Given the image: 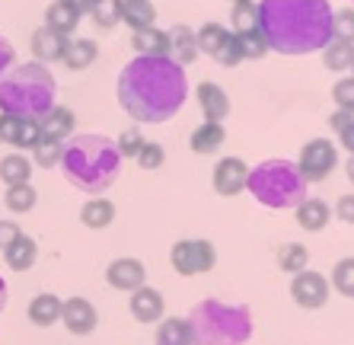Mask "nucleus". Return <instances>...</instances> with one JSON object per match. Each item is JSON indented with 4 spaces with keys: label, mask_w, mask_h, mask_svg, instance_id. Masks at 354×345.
Segmentation results:
<instances>
[{
    "label": "nucleus",
    "mask_w": 354,
    "mask_h": 345,
    "mask_svg": "<svg viewBox=\"0 0 354 345\" xmlns=\"http://www.w3.org/2000/svg\"><path fill=\"white\" fill-rule=\"evenodd\" d=\"M169 57H173L176 64L189 67L192 61L198 57V35L195 29H189V26H173V33H169Z\"/></svg>",
    "instance_id": "aec40b11"
},
{
    "label": "nucleus",
    "mask_w": 354,
    "mask_h": 345,
    "mask_svg": "<svg viewBox=\"0 0 354 345\" xmlns=\"http://www.w3.org/2000/svg\"><path fill=\"white\" fill-rule=\"evenodd\" d=\"M131 48L138 51V55H147V57H166L169 55V33L157 29V26L138 29L131 39Z\"/></svg>",
    "instance_id": "b1692460"
},
{
    "label": "nucleus",
    "mask_w": 354,
    "mask_h": 345,
    "mask_svg": "<svg viewBox=\"0 0 354 345\" xmlns=\"http://www.w3.org/2000/svg\"><path fill=\"white\" fill-rule=\"evenodd\" d=\"M233 3H236V0H233Z\"/></svg>",
    "instance_id": "5fc2aeb1"
},
{
    "label": "nucleus",
    "mask_w": 354,
    "mask_h": 345,
    "mask_svg": "<svg viewBox=\"0 0 354 345\" xmlns=\"http://www.w3.org/2000/svg\"><path fill=\"white\" fill-rule=\"evenodd\" d=\"M338 144H342L348 154H354V118L348 125H342V128H338Z\"/></svg>",
    "instance_id": "de8ad7c7"
},
{
    "label": "nucleus",
    "mask_w": 354,
    "mask_h": 345,
    "mask_svg": "<svg viewBox=\"0 0 354 345\" xmlns=\"http://www.w3.org/2000/svg\"><path fill=\"white\" fill-rule=\"evenodd\" d=\"M7 301H10V291H7V278L0 275V313H3V307H7Z\"/></svg>",
    "instance_id": "3c124183"
},
{
    "label": "nucleus",
    "mask_w": 354,
    "mask_h": 345,
    "mask_svg": "<svg viewBox=\"0 0 354 345\" xmlns=\"http://www.w3.org/2000/svg\"><path fill=\"white\" fill-rule=\"evenodd\" d=\"M115 148H118V154H122V160L124 157H138L140 154V148H144V134H140V128H128V132H122L118 134V141H115Z\"/></svg>",
    "instance_id": "a19ab883"
},
{
    "label": "nucleus",
    "mask_w": 354,
    "mask_h": 345,
    "mask_svg": "<svg viewBox=\"0 0 354 345\" xmlns=\"http://www.w3.org/2000/svg\"><path fill=\"white\" fill-rule=\"evenodd\" d=\"M13 57H17V51H13L10 39H3V35H0V77H3L10 67H13Z\"/></svg>",
    "instance_id": "49530a36"
},
{
    "label": "nucleus",
    "mask_w": 354,
    "mask_h": 345,
    "mask_svg": "<svg viewBox=\"0 0 354 345\" xmlns=\"http://www.w3.org/2000/svg\"><path fill=\"white\" fill-rule=\"evenodd\" d=\"M351 45H354V42H351ZM351 71H354V57H351Z\"/></svg>",
    "instance_id": "864d4df0"
},
{
    "label": "nucleus",
    "mask_w": 354,
    "mask_h": 345,
    "mask_svg": "<svg viewBox=\"0 0 354 345\" xmlns=\"http://www.w3.org/2000/svg\"><path fill=\"white\" fill-rule=\"evenodd\" d=\"M246 192L259 205L284 211V208H297L306 198V179L300 166L290 160H265L256 170H249Z\"/></svg>",
    "instance_id": "423d86ee"
},
{
    "label": "nucleus",
    "mask_w": 354,
    "mask_h": 345,
    "mask_svg": "<svg viewBox=\"0 0 354 345\" xmlns=\"http://www.w3.org/2000/svg\"><path fill=\"white\" fill-rule=\"evenodd\" d=\"M128 307H131V317H134V320L144 323V326H153V323H160L166 317L163 294H160L157 288H150V285H140L138 291H131V297H128Z\"/></svg>",
    "instance_id": "4468645a"
},
{
    "label": "nucleus",
    "mask_w": 354,
    "mask_h": 345,
    "mask_svg": "<svg viewBox=\"0 0 354 345\" xmlns=\"http://www.w3.org/2000/svg\"><path fill=\"white\" fill-rule=\"evenodd\" d=\"M67 35L55 33L51 26H39L32 33V55L39 64H55V61H61L67 51Z\"/></svg>",
    "instance_id": "dca6fc26"
},
{
    "label": "nucleus",
    "mask_w": 354,
    "mask_h": 345,
    "mask_svg": "<svg viewBox=\"0 0 354 345\" xmlns=\"http://www.w3.org/2000/svg\"><path fill=\"white\" fill-rule=\"evenodd\" d=\"M332 99H335L338 109L354 115V77H342V80L332 87Z\"/></svg>",
    "instance_id": "79ce46f5"
},
{
    "label": "nucleus",
    "mask_w": 354,
    "mask_h": 345,
    "mask_svg": "<svg viewBox=\"0 0 354 345\" xmlns=\"http://www.w3.org/2000/svg\"><path fill=\"white\" fill-rule=\"evenodd\" d=\"M223 141H227V128H223V122H201L195 132H192L189 148L201 157H211L223 148Z\"/></svg>",
    "instance_id": "a211bd4d"
},
{
    "label": "nucleus",
    "mask_w": 354,
    "mask_h": 345,
    "mask_svg": "<svg viewBox=\"0 0 354 345\" xmlns=\"http://www.w3.org/2000/svg\"><path fill=\"white\" fill-rule=\"evenodd\" d=\"M278 265H281V272L297 275V272H304L310 265V249L304 243H284L278 249Z\"/></svg>",
    "instance_id": "72a5a7b5"
},
{
    "label": "nucleus",
    "mask_w": 354,
    "mask_h": 345,
    "mask_svg": "<svg viewBox=\"0 0 354 345\" xmlns=\"http://www.w3.org/2000/svg\"><path fill=\"white\" fill-rule=\"evenodd\" d=\"M55 99H58V80L48 71V64H39V61L13 64L0 77V112L41 122L58 106Z\"/></svg>",
    "instance_id": "20e7f679"
},
{
    "label": "nucleus",
    "mask_w": 354,
    "mask_h": 345,
    "mask_svg": "<svg viewBox=\"0 0 354 345\" xmlns=\"http://www.w3.org/2000/svg\"><path fill=\"white\" fill-rule=\"evenodd\" d=\"M233 33H246V29H256L259 26V3L256 0H236L233 3Z\"/></svg>",
    "instance_id": "4c0bfd02"
},
{
    "label": "nucleus",
    "mask_w": 354,
    "mask_h": 345,
    "mask_svg": "<svg viewBox=\"0 0 354 345\" xmlns=\"http://www.w3.org/2000/svg\"><path fill=\"white\" fill-rule=\"evenodd\" d=\"M195 345H243L252 339V310L246 304H223L207 297L189 313Z\"/></svg>",
    "instance_id": "39448f33"
},
{
    "label": "nucleus",
    "mask_w": 354,
    "mask_h": 345,
    "mask_svg": "<svg viewBox=\"0 0 354 345\" xmlns=\"http://www.w3.org/2000/svg\"><path fill=\"white\" fill-rule=\"evenodd\" d=\"M96 57H99V45L93 39H71L61 64L67 71H86L90 64H96Z\"/></svg>",
    "instance_id": "393cba45"
},
{
    "label": "nucleus",
    "mask_w": 354,
    "mask_h": 345,
    "mask_svg": "<svg viewBox=\"0 0 354 345\" xmlns=\"http://www.w3.org/2000/svg\"><path fill=\"white\" fill-rule=\"evenodd\" d=\"M86 13L93 17V23L99 29H115L122 23V0H90Z\"/></svg>",
    "instance_id": "473e14b6"
},
{
    "label": "nucleus",
    "mask_w": 354,
    "mask_h": 345,
    "mask_svg": "<svg viewBox=\"0 0 354 345\" xmlns=\"http://www.w3.org/2000/svg\"><path fill=\"white\" fill-rule=\"evenodd\" d=\"M195 99H198V106H201L205 122H223L230 115V96H227V90H223L221 83H211V80L198 83Z\"/></svg>",
    "instance_id": "2eb2a0df"
},
{
    "label": "nucleus",
    "mask_w": 354,
    "mask_h": 345,
    "mask_svg": "<svg viewBox=\"0 0 354 345\" xmlns=\"http://www.w3.org/2000/svg\"><path fill=\"white\" fill-rule=\"evenodd\" d=\"M157 345H195L189 317H163L157 323Z\"/></svg>",
    "instance_id": "4be33fe9"
},
{
    "label": "nucleus",
    "mask_w": 354,
    "mask_h": 345,
    "mask_svg": "<svg viewBox=\"0 0 354 345\" xmlns=\"http://www.w3.org/2000/svg\"><path fill=\"white\" fill-rule=\"evenodd\" d=\"M61 3H67L71 10H77L80 17H86V10H90V0H61Z\"/></svg>",
    "instance_id": "8fccbe9b"
},
{
    "label": "nucleus",
    "mask_w": 354,
    "mask_h": 345,
    "mask_svg": "<svg viewBox=\"0 0 354 345\" xmlns=\"http://www.w3.org/2000/svg\"><path fill=\"white\" fill-rule=\"evenodd\" d=\"M29 160H32V166H41V170H51V166H61V154H64V141L51 138V134L41 132V138L32 144V150H29Z\"/></svg>",
    "instance_id": "cd10ccee"
},
{
    "label": "nucleus",
    "mask_w": 354,
    "mask_h": 345,
    "mask_svg": "<svg viewBox=\"0 0 354 345\" xmlns=\"http://www.w3.org/2000/svg\"><path fill=\"white\" fill-rule=\"evenodd\" d=\"M189 99L185 67L173 57L138 55L118 74V106L140 125L169 122Z\"/></svg>",
    "instance_id": "f257e3e1"
},
{
    "label": "nucleus",
    "mask_w": 354,
    "mask_h": 345,
    "mask_svg": "<svg viewBox=\"0 0 354 345\" xmlns=\"http://www.w3.org/2000/svg\"><path fill=\"white\" fill-rule=\"evenodd\" d=\"M335 35L354 42V7H345L335 13Z\"/></svg>",
    "instance_id": "37998d69"
},
{
    "label": "nucleus",
    "mask_w": 354,
    "mask_h": 345,
    "mask_svg": "<svg viewBox=\"0 0 354 345\" xmlns=\"http://www.w3.org/2000/svg\"><path fill=\"white\" fill-rule=\"evenodd\" d=\"M106 281L115 288V291L131 294L140 285H147V269H144V263L134 259V256H118V259H112V263L106 265Z\"/></svg>",
    "instance_id": "9d476101"
},
{
    "label": "nucleus",
    "mask_w": 354,
    "mask_h": 345,
    "mask_svg": "<svg viewBox=\"0 0 354 345\" xmlns=\"http://www.w3.org/2000/svg\"><path fill=\"white\" fill-rule=\"evenodd\" d=\"M236 39H239V48H243V61H259V57H265L268 55V42H265V35H262V29H246V33H236Z\"/></svg>",
    "instance_id": "f704fd0d"
},
{
    "label": "nucleus",
    "mask_w": 354,
    "mask_h": 345,
    "mask_svg": "<svg viewBox=\"0 0 354 345\" xmlns=\"http://www.w3.org/2000/svg\"><path fill=\"white\" fill-rule=\"evenodd\" d=\"M249 166L243 157H221L214 166V192L223 198H233L239 192H246Z\"/></svg>",
    "instance_id": "9b49d317"
},
{
    "label": "nucleus",
    "mask_w": 354,
    "mask_h": 345,
    "mask_svg": "<svg viewBox=\"0 0 354 345\" xmlns=\"http://www.w3.org/2000/svg\"><path fill=\"white\" fill-rule=\"evenodd\" d=\"M19 233H23V230H19L17 221H0V253H3V249H7Z\"/></svg>",
    "instance_id": "a18cd8bd"
},
{
    "label": "nucleus",
    "mask_w": 354,
    "mask_h": 345,
    "mask_svg": "<svg viewBox=\"0 0 354 345\" xmlns=\"http://www.w3.org/2000/svg\"><path fill=\"white\" fill-rule=\"evenodd\" d=\"M134 160H138L140 170H160L166 163V148L157 144V141H144V148H140V154Z\"/></svg>",
    "instance_id": "ea45409f"
},
{
    "label": "nucleus",
    "mask_w": 354,
    "mask_h": 345,
    "mask_svg": "<svg viewBox=\"0 0 354 345\" xmlns=\"http://www.w3.org/2000/svg\"><path fill=\"white\" fill-rule=\"evenodd\" d=\"M335 218L342 224H354V192L351 195H342L335 202Z\"/></svg>",
    "instance_id": "c03bdc74"
},
{
    "label": "nucleus",
    "mask_w": 354,
    "mask_h": 345,
    "mask_svg": "<svg viewBox=\"0 0 354 345\" xmlns=\"http://www.w3.org/2000/svg\"><path fill=\"white\" fill-rule=\"evenodd\" d=\"M122 23H128L134 33L147 29L157 23V7L150 0H122Z\"/></svg>",
    "instance_id": "c85d7f7f"
},
{
    "label": "nucleus",
    "mask_w": 354,
    "mask_h": 345,
    "mask_svg": "<svg viewBox=\"0 0 354 345\" xmlns=\"http://www.w3.org/2000/svg\"><path fill=\"white\" fill-rule=\"evenodd\" d=\"M351 57H354V45L348 39H338V35H332L326 42V48H322V64L329 71H335V74L351 71Z\"/></svg>",
    "instance_id": "bb28decb"
},
{
    "label": "nucleus",
    "mask_w": 354,
    "mask_h": 345,
    "mask_svg": "<svg viewBox=\"0 0 354 345\" xmlns=\"http://www.w3.org/2000/svg\"><path fill=\"white\" fill-rule=\"evenodd\" d=\"M61 323L71 336H90L99 326V313L86 297H67L61 304Z\"/></svg>",
    "instance_id": "ddd939ff"
},
{
    "label": "nucleus",
    "mask_w": 354,
    "mask_h": 345,
    "mask_svg": "<svg viewBox=\"0 0 354 345\" xmlns=\"http://www.w3.org/2000/svg\"><path fill=\"white\" fill-rule=\"evenodd\" d=\"M332 288L342 297H351L354 301V256H345V259L335 263V269H332Z\"/></svg>",
    "instance_id": "c9c22d12"
},
{
    "label": "nucleus",
    "mask_w": 354,
    "mask_h": 345,
    "mask_svg": "<svg viewBox=\"0 0 354 345\" xmlns=\"http://www.w3.org/2000/svg\"><path fill=\"white\" fill-rule=\"evenodd\" d=\"M39 259V247H35V240L29 233H19L7 249H3V263L10 265L13 272H29Z\"/></svg>",
    "instance_id": "412c9836"
},
{
    "label": "nucleus",
    "mask_w": 354,
    "mask_h": 345,
    "mask_svg": "<svg viewBox=\"0 0 354 345\" xmlns=\"http://www.w3.org/2000/svg\"><path fill=\"white\" fill-rule=\"evenodd\" d=\"M32 179V160L26 154H7L0 160V182L3 186H19Z\"/></svg>",
    "instance_id": "c756f323"
},
{
    "label": "nucleus",
    "mask_w": 354,
    "mask_h": 345,
    "mask_svg": "<svg viewBox=\"0 0 354 345\" xmlns=\"http://www.w3.org/2000/svg\"><path fill=\"white\" fill-rule=\"evenodd\" d=\"M80 13L77 10H71L67 3H61V0H55L48 10H45V26H51L55 33H61V35H71L80 26Z\"/></svg>",
    "instance_id": "7c9ffc66"
},
{
    "label": "nucleus",
    "mask_w": 354,
    "mask_h": 345,
    "mask_svg": "<svg viewBox=\"0 0 354 345\" xmlns=\"http://www.w3.org/2000/svg\"><path fill=\"white\" fill-rule=\"evenodd\" d=\"M41 138V125L32 118L0 112V144H10L17 150H32V144Z\"/></svg>",
    "instance_id": "f8f14e48"
},
{
    "label": "nucleus",
    "mask_w": 354,
    "mask_h": 345,
    "mask_svg": "<svg viewBox=\"0 0 354 345\" xmlns=\"http://www.w3.org/2000/svg\"><path fill=\"white\" fill-rule=\"evenodd\" d=\"M294 211H297V224H300L306 233H319V230H326V224L332 221V208L326 205L322 198H304Z\"/></svg>",
    "instance_id": "6ab92c4d"
},
{
    "label": "nucleus",
    "mask_w": 354,
    "mask_h": 345,
    "mask_svg": "<svg viewBox=\"0 0 354 345\" xmlns=\"http://www.w3.org/2000/svg\"><path fill=\"white\" fill-rule=\"evenodd\" d=\"M214 61L221 67H236L239 61H243V48H239L236 33H227V39L221 42V48L214 51Z\"/></svg>",
    "instance_id": "58836bf2"
},
{
    "label": "nucleus",
    "mask_w": 354,
    "mask_h": 345,
    "mask_svg": "<svg viewBox=\"0 0 354 345\" xmlns=\"http://www.w3.org/2000/svg\"><path fill=\"white\" fill-rule=\"evenodd\" d=\"M169 265L182 278L205 275V272H211L217 265V249L211 240H179L169 249Z\"/></svg>",
    "instance_id": "0eeeda50"
},
{
    "label": "nucleus",
    "mask_w": 354,
    "mask_h": 345,
    "mask_svg": "<svg viewBox=\"0 0 354 345\" xmlns=\"http://www.w3.org/2000/svg\"><path fill=\"white\" fill-rule=\"evenodd\" d=\"M345 172H348V182L354 186V154L348 157V163H345Z\"/></svg>",
    "instance_id": "603ef678"
},
{
    "label": "nucleus",
    "mask_w": 354,
    "mask_h": 345,
    "mask_svg": "<svg viewBox=\"0 0 354 345\" xmlns=\"http://www.w3.org/2000/svg\"><path fill=\"white\" fill-rule=\"evenodd\" d=\"M227 33H230V29H227V26H221V23H205L195 33L198 35V51H205V55L214 57V51L221 48V42L227 39Z\"/></svg>",
    "instance_id": "e433bc0d"
},
{
    "label": "nucleus",
    "mask_w": 354,
    "mask_h": 345,
    "mask_svg": "<svg viewBox=\"0 0 354 345\" xmlns=\"http://www.w3.org/2000/svg\"><path fill=\"white\" fill-rule=\"evenodd\" d=\"M259 29L272 51L310 55L335 35L329 0H259Z\"/></svg>",
    "instance_id": "f03ea898"
},
{
    "label": "nucleus",
    "mask_w": 354,
    "mask_h": 345,
    "mask_svg": "<svg viewBox=\"0 0 354 345\" xmlns=\"http://www.w3.org/2000/svg\"><path fill=\"white\" fill-rule=\"evenodd\" d=\"M115 221V205L106 195H90V202L80 208V224L90 230H106Z\"/></svg>",
    "instance_id": "5701e85b"
},
{
    "label": "nucleus",
    "mask_w": 354,
    "mask_h": 345,
    "mask_svg": "<svg viewBox=\"0 0 354 345\" xmlns=\"http://www.w3.org/2000/svg\"><path fill=\"white\" fill-rule=\"evenodd\" d=\"M61 172L74 189L86 195H106L122 172V154L106 134H74L64 141Z\"/></svg>",
    "instance_id": "7ed1b4c3"
},
{
    "label": "nucleus",
    "mask_w": 354,
    "mask_h": 345,
    "mask_svg": "<svg viewBox=\"0 0 354 345\" xmlns=\"http://www.w3.org/2000/svg\"><path fill=\"white\" fill-rule=\"evenodd\" d=\"M61 301L58 294H51V291H41V294H35L32 301H29V310H26V317H29V323L39 329H48L55 326V323H61Z\"/></svg>",
    "instance_id": "f3484780"
},
{
    "label": "nucleus",
    "mask_w": 354,
    "mask_h": 345,
    "mask_svg": "<svg viewBox=\"0 0 354 345\" xmlns=\"http://www.w3.org/2000/svg\"><path fill=\"white\" fill-rule=\"evenodd\" d=\"M329 294H332L329 278L316 269L297 272L294 281H290V297H294V304L304 307V310H319V307H326L329 304Z\"/></svg>",
    "instance_id": "1a4fd4ad"
},
{
    "label": "nucleus",
    "mask_w": 354,
    "mask_h": 345,
    "mask_svg": "<svg viewBox=\"0 0 354 345\" xmlns=\"http://www.w3.org/2000/svg\"><path fill=\"white\" fill-rule=\"evenodd\" d=\"M39 202V192H35L32 182H19V186H7V195H3V205L13 214H29Z\"/></svg>",
    "instance_id": "2f4dec72"
},
{
    "label": "nucleus",
    "mask_w": 354,
    "mask_h": 345,
    "mask_svg": "<svg viewBox=\"0 0 354 345\" xmlns=\"http://www.w3.org/2000/svg\"><path fill=\"white\" fill-rule=\"evenodd\" d=\"M39 125L45 134H51V138H58V141H67V138H74V132H77V115L67 106H55Z\"/></svg>",
    "instance_id": "a878e982"
},
{
    "label": "nucleus",
    "mask_w": 354,
    "mask_h": 345,
    "mask_svg": "<svg viewBox=\"0 0 354 345\" xmlns=\"http://www.w3.org/2000/svg\"><path fill=\"white\" fill-rule=\"evenodd\" d=\"M300 172L306 182H322L326 176H332V170L338 166V148L329 138H313L300 148V160H297Z\"/></svg>",
    "instance_id": "6e6552de"
},
{
    "label": "nucleus",
    "mask_w": 354,
    "mask_h": 345,
    "mask_svg": "<svg viewBox=\"0 0 354 345\" xmlns=\"http://www.w3.org/2000/svg\"><path fill=\"white\" fill-rule=\"evenodd\" d=\"M351 118H354L351 112H345V109H338V112H332V115H329V125H332V128H335V132H338V128H342V125H348V122H351Z\"/></svg>",
    "instance_id": "09e8293b"
}]
</instances>
